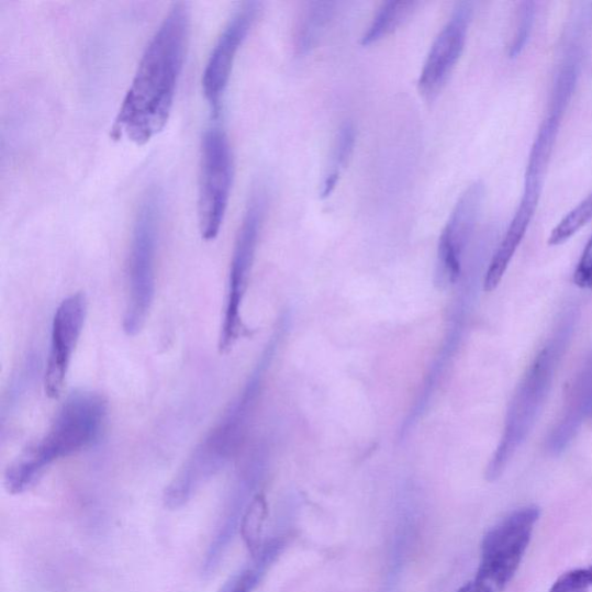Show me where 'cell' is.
Instances as JSON below:
<instances>
[{"label":"cell","instance_id":"obj_2","mask_svg":"<svg viewBox=\"0 0 592 592\" xmlns=\"http://www.w3.org/2000/svg\"><path fill=\"white\" fill-rule=\"evenodd\" d=\"M107 413L108 403L102 394L93 391L72 393L48 432L7 469V491L13 495L26 493L58 460L90 447L101 434Z\"/></svg>","mask_w":592,"mask_h":592},{"label":"cell","instance_id":"obj_18","mask_svg":"<svg viewBox=\"0 0 592 592\" xmlns=\"http://www.w3.org/2000/svg\"><path fill=\"white\" fill-rule=\"evenodd\" d=\"M357 143V130L353 122L344 123L339 131L337 138L335 141L332 165L325 174L324 181L322 185L321 196L323 199L331 196L335 190L342 171L345 169L346 165L350 158H353L355 147Z\"/></svg>","mask_w":592,"mask_h":592},{"label":"cell","instance_id":"obj_14","mask_svg":"<svg viewBox=\"0 0 592 592\" xmlns=\"http://www.w3.org/2000/svg\"><path fill=\"white\" fill-rule=\"evenodd\" d=\"M540 193L524 191L522 200L513 221L504 234L488 269L484 289L493 292L498 289L504 273H506L511 261L528 231L535 212L538 206Z\"/></svg>","mask_w":592,"mask_h":592},{"label":"cell","instance_id":"obj_17","mask_svg":"<svg viewBox=\"0 0 592 592\" xmlns=\"http://www.w3.org/2000/svg\"><path fill=\"white\" fill-rule=\"evenodd\" d=\"M418 5V3L403 2V0H399V2L391 0V2L384 3L362 35L361 46L375 45V43L396 32L406 23Z\"/></svg>","mask_w":592,"mask_h":592},{"label":"cell","instance_id":"obj_7","mask_svg":"<svg viewBox=\"0 0 592 592\" xmlns=\"http://www.w3.org/2000/svg\"><path fill=\"white\" fill-rule=\"evenodd\" d=\"M266 194L261 190L253 194L236 236L230 270L224 323L221 338H219V350L222 354L230 353L238 339L247 332L243 316H241V306H243L248 288L263 219H265L267 211Z\"/></svg>","mask_w":592,"mask_h":592},{"label":"cell","instance_id":"obj_25","mask_svg":"<svg viewBox=\"0 0 592 592\" xmlns=\"http://www.w3.org/2000/svg\"><path fill=\"white\" fill-rule=\"evenodd\" d=\"M589 423H590V425H591V427H592V413H591V415H590Z\"/></svg>","mask_w":592,"mask_h":592},{"label":"cell","instance_id":"obj_20","mask_svg":"<svg viewBox=\"0 0 592 592\" xmlns=\"http://www.w3.org/2000/svg\"><path fill=\"white\" fill-rule=\"evenodd\" d=\"M268 515V504L265 495L258 494L249 503L245 511L243 521H241V535L254 556L261 550L263 525H265Z\"/></svg>","mask_w":592,"mask_h":592},{"label":"cell","instance_id":"obj_1","mask_svg":"<svg viewBox=\"0 0 592 592\" xmlns=\"http://www.w3.org/2000/svg\"><path fill=\"white\" fill-rule=\"evenodd\" d=\"M190 30L186 3H175L150 38L114 124V136L145 145L165 129L183 69Z\"/></svg>","mask_w":592,"mask_h":592},{"label":"cell","instance_id":"obj_6","mask_svg":"<svg viewBox=\"0 0 592 592\" xmlns=\"http://www.w3.org/2000/svg\"><path fill=\"white\" fill-rule=\"evenodd\" d=\"M540 516L536 506L517 510L482 539L481 560L474 579L457 592H501L514 579Z\"/></svg>","mask_w":592,"mask_h":592},{"label":"cell","instance_id":"obj_3","mask_svg":"<svg viewBox=\"0 0 592 592\" xmlns=\"http://www.w3.org/2000/svg\"><path fill=\"white\" fill-rule=\"evenodd\" d=\"M258 380L253 378L223 418L197 445L164 493L165 506L180 510L221 472L244 440L257 396Z\"/></svg>","mask_w":592,"mask_h":592},{"label":"cell","instance_id":"obj_4","mask_svg":"<svg viewBox=\"0 0 592 592\" xmlns=\"http://www.w3.org/2000/svg\"><path fill=\"white\" fill-rule=\"evenodd\" d=\"M573 316L560 324L552 339L534 359L511 401L501 442L487 469L489 481L498 480L535 427L550 392L556 370L573 327Z\"/></svg>","mask_w":592,"mask_h":592},{"label":"cell","instance_id":"obj_22","mask_svg":"<svg viewBox=\"0 0 592 592\" xmlns=\"http://www.w3.org/2000/svg\"><path fill=\"white\" fill-rule=\"evenodd\" d=\"M536 14L534 2H522L516 11L515 30L511 43L510 56L517 57L528 43L533 32Z\"/></svg>","mask_w":592,"mask_h":592},{"label":"cell","instance_id":"obj_15","mask_svg":"<svg viewBox=\"0 0 592 592\" xmlns=\"http://www.w3.org/2000/svg\"><path fill=\"white\" fill-rule=\"evenodd\" d=\"M562 118L547 114L533 145L525 172L524 190L541 192L545 172L552 156Z\"/></svg>","mask_w":592,"mask_h":592},{"label":"cell","instance_id":"obj_8","mask_svg":"<svg viewBox=\"0 0 592 592\" xmlns=\"http://www.w3.org/2000/svg\"><path fill=\"white\" fill-rule=\"evenodd\" d=\"M234 160L230 141L221 127L205 131L201 146L199 223L202 237L221 232L230 203Z\"/></svg>","mask_w":592,"mask_h":592},{"label":"cell","instance_id":"obj_9","mask_svg":"<svg viewBox=\"0 0 592 592\" xmlns=\"http://www.w3.org/2000/svg\"><path fill=\"white\" fill-rule=\"evenodd\" d=\"M259 11L260 4L257 2L241 7L217 37L210 54L202 83L205 99L215 118L222 112L236 55L252 31Z\"/></svg>","mask_w":592,"mask_h":592},{"label":"cell","instance_id":"obj_21","mask_svg":"<svg viewBox=\"0 0 592 592\" xmlns=\"http://www.w3.org/2000/svg\"><path fill=\"white\" fill-rule=\"evenodd\" d=\"M592 221V193L576 209L570 211L552 231L548 244L560 246L573 237L581 228Z\"/></svg>","mask_w":592,"mask_h":592},{"label":"cell","instance_id":"obj_10","mask_svg":"<svg viewBox=\"0 0 592 592\" xmlns=\"http://www.w3.org/2000/svg\"><path fill=\"white\" fill-rule=\"evenodd\" d=\"M484 200L485 186L477 181L459 197L449 216L437 249L436 276L442 287H449L459 278L462 255L477 226Z\"/></svg>","mask_w":592,"mask_h":592},{"label":"cell","instance_id":"obj_11","mask_svg":"<svg viewBox=\"0 0 592 592\" xmlns=\"http://www.w3.org/2000/svg\"><path fill=\"white\" fill-rule=\"evenodd\" d=\"M87 301L82 293L64 299L52 326V343L45 375L47 396L58 399L67 381L75 350L83 331Z\"/></svg>","mask_w":592,"mask_h":592},{"label":"cell","instance_id":"obj_5","mask_svg":"<svg viewBox=\"0 0 592 592\" xmlns=\"http://www.w3.org/2000/svg\"><path fill=\"white\" fill-rule=\"evenodd\" d=\"M159 225L160 199L158 192L149 191L141 204L131 241L129 298L123 321L129 336L143 331L155 301Z\"/></svg>","mask_w":592,"mask_h":592},{"label":"cell","instance_id":"obj_13","mask_svg":"<svg viewBox=\"0 0 592 592\" xmlns=\"http://www.w3.org/2000/svg\"><path fill=\"white\" fill-rule=\"evenodd\" d=\"M592 413V353L579 370L568 392L565 410L547 438V450L561 454L573 442L579 429Z\"/></svg>","mask_w":592,"mask_h":592},{"label":"cell","instance_id":"obj_23","mask_svg":"<svg viewBox=\"0 0 592 592\" xmlns=\"http://www.w3.org/2000/svg\"><path fill=\"white\" fill-rule=\"evenodd\" d=\"M592 587V565L568 570L554 583L550 592H589Z\"/></svg>","mask_w":592,"mask_h":592},{"label":"cell","instance_id":"obj_16","mask_svg":"<svg viewBox=\"0 0 592 592\" xmlns=\"http://www.w3.org/2000/svg\"><path fill=\"white\" fill-rule=\"evenodd\" d=\"M335 3L314 2L301 13L294 37L295 52L299 55L310 53L317 45L335 14Z\"/></svg>","mask_w":592,"mask_h":592},{"label":"cell","instance_id":"obj_12","mask_svg":"<svg viewBox=\"0 0 592 592\" xmlns=\"http://www.w3.org/2000/svg\"><path fill=\"white\" fill-rule=\"evenodd\" d=\"M471 19V4L460 3L435 38L418 81L420 92L427 101L440 94L462 56Z\"/></svg>","mask_w":592,"mask_h":592},{"label":"cell","instance_id":"obj_19","mask_svg":"<svg viewBox=\"0 0 592 592\" xmlns=\"http://www.w3.org/2000/svg\"><path fill=\"white\" fill-rule=\"evenodd\" d=\"M280 550L278 541L263 545L253 561L233 576L219 592H253Z\"/></svg>","mask_w":592,"mask_h":592},{"label":"cell","instance_id":"obj_24","mask_svg":"<svg viewBox=\"0 0 592 592\" xmlns=\"http://www.w3.org/2000/svg\"><path fill=\"white\" fill-rule=\"evenodd\" d=\"M574 282L582 290L592 289V236L579 261L574 273Z\"/></svg>","mask_w":592,"mask_h":592}]
</instances>
